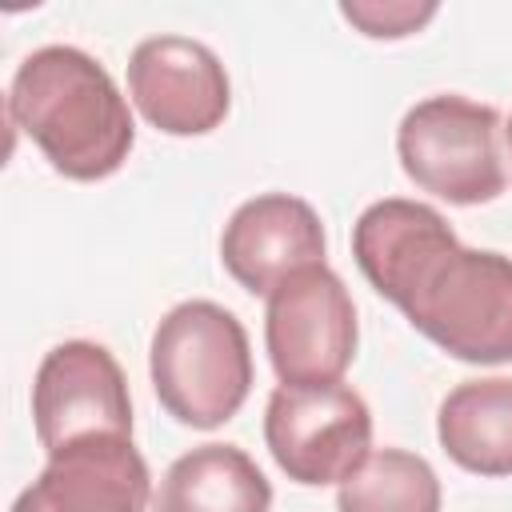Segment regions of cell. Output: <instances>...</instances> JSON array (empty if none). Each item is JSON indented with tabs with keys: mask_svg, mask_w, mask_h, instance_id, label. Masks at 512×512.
Listing matches in <instances>:
<instances>
[{
	"mask_svg": "<svg viewBox=\"0 0 512 512\" xmlns=\"http://www.w3.org/2000/svg\"><path fill=\"white\" fill-rule=\"evenodd\" d=\"M324 252L328 240L316 208L288 192L244 200L220 236V260L228 276L256 296H268L300 268L324 264Z\"/></svg>",
	"mask_w": 512,
	"mask_h": 512,
	"instance_id": "obj_10",
	"label": "cell"
},
{
	"mask_svg": "<svg viewBox=\"0 0 512 512\" xmlns=\"http://www.w3.org/2000/svg\"><path fill=\"white\" fill-rule=\"evenodd\" d=\"M264 344L280 384H336L356 356V304L328 264L292 272L268 292Z\"/></svg>",
	"mask_w": 512,
	"mask_h": 512,
	"instance_id": "obj_6",
	"label": "cell"
},
{
	"mask_svg": "<svg viewBox=\"0 0 512 512\" xmlns=\"http://www.w3.org/2000/svg\"><path fill=\"white\" fill-rule=\"evenodd\" d=\"M340 16L348 24H356L364 36L372 40H400V36H412L420 32L432 16H436V4H412V0H352V4H340Z\"/></svg>",
	"mask_w": 512,
	"mask_h": 512,
	"instance_id": "obj_14",
	"label": "cell"
},
{
	"mask_svg": "<svg viewBox=\"0 0 512 512\" xmlns=\"http://www.w3.org/2000/svg\"><path fill=\"white\" fill-rule=\"evenodd\" d=\"M264 444L304 488L348 480L372 448V412L348 384H280L264 408Z\"/></svg>",
	"mask_w": 512,
	"mask_h": 512,
	"instance_id": "obj_5",
	"label": "cell"
},
{
	"mask_svg": "<svg viewBox=\"0 0 512 512\" xmlns=\"http://www.w3.org/2000/svg\"><path fill=\"white\" fill-rule=\"evenodd\" d=\"M152 476L132 436H88L48 456L12 512H148Z\"/></svg>",
	"mask_w": 512,
	"mask_h": 512,
	"instance_id": "obj_9",
	"label": "cell"
},
{
	"mask_svg": "<svg viewBox=\"0 0 512 512\" xmlns=\"http://www.w3.org/2000/svg\"><path fill=\"white\" fill-rule=\"evenodd\" d=\"M504 132H508V152H512V120H508V128H504Z\"/></svg>",
	"mask_w": 512,
	"mask_h": 512,
	"instance_id": "obj_15",
	"label": "cell"
},
{
	"mask_svg": "<svg viewBox=\"0 0 512 512\" xmlns=\"http://www.w3.org/2000/svg\"><path fill=\"white\" fill-rule=\"evenodd\" d=\"M440 448L476 476H512V376L456 384L436 416Z\"/></svg>",
	"mask_w": 512,
	"mask_h": 512,
	"instance_id": "obj_12",
	"label": "cell"
},
{
	"mask_svg": "<svg viewBox=\"0 0 512 512\" xmlns=\"http://www.w3.org/2000/svg\"><path fill=\"white\" fill-rule=\"evenodd\" d=\"M272 484L236 444H200L168 464L152 512H268Z\"/></svg>",
	"mask_w": 512,
	"mask_h": 512,
	"instance_id": "obj_11",
	"label": "cell"
},
{
	"mask_svg": "<svg viewBox=\"0 0 512 512\" xmlns=\"http://www.w3.org/2000/svg\"><path fill=\"white\" fill-rule=\"evenodd\" d=\"M32 424L48 456L88 436H132V400L116 356L92 340L56 344L32 380Z\"/></svg>",
	"mask_w": 512,
	"mask_h": 512,
	"instance_id": "obj_7",
	"label": "cell"
},
{
	"mask_svg": "<svg viewBox=\"0 0 512 512\" xmlns=\"http://www.w3.org/2000/svg\"><path fill=\"white\" fill-rule=\"evenodd\" d=\"M396 152L408 180L448 204H488L508 184L500 112L456 92L412 104L396 128Z\"/></svg>",
	"mask_w": 512,
	"mask_h": 512,
	"instance_id": "obj_4",
	"label": "cell"
},
{
	"mask_svg": "<svg viewBox=\"0 0 512 512\" xmlns=\"http://www.w3.org/2000/svg\"><path fill=\"white\" fill-rule=\"evenodd\" d=\"M156 400L184 428H220L252 392L244 324L212 300H184L160 316L148 348Z\"/></svg>",
	"mask_w": 512,
	"mask_h": 512,
	"instance_id": "obj_3",
	"label": "cell"
},
{
	"mask_svg": "<svg viewBox=\"0 0 512 512\" xmlns=\"http://www.w3.org/2000/svg\"><path fill=\"white\" fill-rule=\"evenodd\" d=\"M8 120L68 180L112 176L136 144V124L116 80L96 56L72 44H44L20 60L8 84Z\"/></svg>",
	"mask_w": 512,
	"mask_h": 512,
	"instance_id": "obj_2",
	"label": "cell"
},
{
	"mask_svg": "<svg viewBox=\"0 0 512 512\" xmlns=\"http://www.w3.org/2000/svg\"><path fill=\"white\" fill-rule=\"evenodd\" d=\"M352 256L364 280L448 356L512 360V260L464 248L432 204L404 196L368 204L352 224Z\"/></svg>",
	"mask_w": 512,
	"mask_h": 512,
	"instance_id": "obj_1",
	"label": "cell"
},
{
	"mask_svg": "<svg viewBox=\"0 0 512 512\" xmlns=\"http://www.w3.org/2000/svg\"><path fill=\"white\" fill-rule=\"evenodd\" d=\"M336 512H440V480L424 456L380 448L340 480Z\"/></svg>",
	"mask_w": 512,
	"mask_h": 512,
	"instance_id": "obj_13",
	"label": "cell"
},
{
	"mask_svg": "<svg viewBox=\"0 0 512 512\" xmlns=\"http://www.w3.org/2000/svg\"><path fill=\"white\" fill-rule=\"evenodd\" d=\"M128 92L140 116L168 136H204L224 124L232 88L220 56L188 36H148L132 48Z\"/></svg>",
	"mask_w": 512,
	"mask_h": 512,
	"instance_id": "obj_8",
	"label": "cell"
}]
</instances>
